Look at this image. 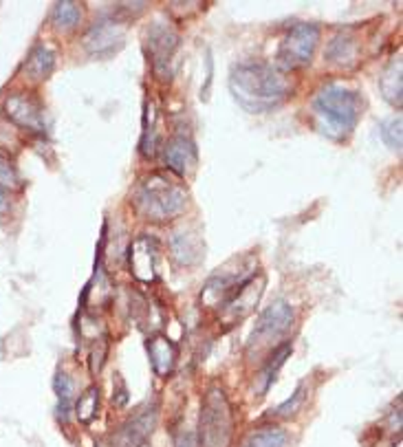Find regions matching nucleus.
<instances>
[{
	"mask_svg": "<svg viewBox=\"0 0 403 447\" xmlns=\"http://www.w3.org/2000/svg\"><path fill=\"white\" fill-rule=\"evenodd\" d=\"M229 91L245 110L267 113L291 95V80L271 64L245 62L234 66L229 75Z\"/></svg>",
	"mask_w": 403,
	"mask_h": 447,
	"instance_id": "nucleus-1",
	"label": "nucleus"
},
{
	"mask_svg": "<svg viewBox=\"0 0 403 447\" xmlns=\"http://www.w3.org/2000/svg\"><path fill=\"white\" fill-rule=\"evenodd\" d=\"M364 113L362 95L344 84H327L313 97V119L324 137L344 141Z\"/></svg>",
	"mask_w": 403,
	"mask_h": 447,
	"instance_id": "nucleus-2",
	"label": "nucleus"
},
{
	"mask_svg": "<svg viewBox=\"0 0 403 447\" xmlns=\"http://www.w3.org/2000/svg\"><path fill=\"white\" fill-rule=\"evenodd\" d=\"M134 205L137 211L148 220L165 222L178 216L187 205V187L181 176L154 172L148 174L137 185L134 192Z\"/></svg>",
	"mask_w": 403,
	"mask_h": 447,
	"instance_id": "nucleus-3",
	"label": "nucleus"
},
{
	"mask_svg": "<svg viewBox=\"0 0 403 447\" xmlns=\"http://www.w3.org/2000/svg\"><path fill=\"white\" fill-rule=\"evenodd\" d=\"M234 432L231 406L220 388H209L198 417V445L200 447H229Z\"/></svg>",
	"mask_w": 403,
	"mask_h": 447,
	"instance_id": "nucleus-4",
	"label": "nucleus"
},
{
	"mask_svg": "<svg viewBox=\"0 0 403 447\" xmlns=\"http://www.w3.org/2000/svg\"><path fill=\"white\" fill-rule=\"evenodd\" d=\"M320 42V29L311 22H298L289 29L282 44H280V60L289 69H298L313 60V53Z\"/></svg>",
	"mask_w": 403,
	"mask_h": 447,
	"instance_id": "nucleus-5",
	"label": "nucleus"
},
{
	"mask_svg": "<svg viewBox=\"0 0 403 447\" xmlns=\"http://www.w3.org/2000/svg\"><path fill=\"white\" fill-rule=\"evenodd\" d=\"M296 320V311L291 309L287 302H273L271 306H267L265 313L256 322V326L251 331V337L247 342L249 351H258L262 346H271V342H276L280 335H285L291 326H293Z\"/></svg>",
	"mask_w": 403,
	"mask_h": 447,
	"instance_id": "nucleus-6",
	"label": "nucleus"
},
{
	"mask_svg": "<svg viewBox=\"0 0 403 447\" xmlns=\"http://www.w3.org/2000/svg\"><path fill=\"white\" fill-rule=\"evenodd\" d=\"M159 242L150 236H139L130 245L128 264L132 276L139 282H154L156 271H159Z\"/></svg>",
	"mask_w": 403,
	"mask_h": 447,
	"instance_id": "nucleus-7",
	"label": "nucleus"
},
{
	"mask_svg": "<svg viewBox=\"0 0 403 447\" xmlns=\"http://www.w3.org/2000/svg\"><path fill=\"white\" fill-rule=\"evenodd\" d=\"M5 113L7 117L14 121L16 126L25 128L29 132H44V115H42V106L36 102L33 97L25 93H14L5 99Z\"/></svg>",
	"mask_w": 403,
	"mask_h": 447,
	"instance_id": "nucleus-8",
	"label": "nucleus"
},
{
	"mask_svg": "<svg viewBox=\"0 0 403 447\" xmlns=\"http://www.w3.org/2000/svg\"><path fill=\"white\" fill-rule=\"evenodd\" d=\"M163 159L172 174L176 176L189 174L198 163V152H196L194 139L185 135V132H176V135L165 143Z\"/></svg>",
	"mask_w": 403,
	"mask_h": 447,
	"instance_id": "nucleus-9",
	"label": "nucleus"
},
{
	"mask_svg": "<svg viewBox=\"0 0 403 447\" xmlns=\"http://www.w3.org/2000/svg\"><path fill=\"white\" fill-rule=\"evenodd\" d=\"M124 33H126L124 25H119L115 18L113 20H102L86 33L84 47H86L88 53H93V55L113 53V51H117L121 47V44H124Z\"/></svg>",
	"mask_w": 403,
	"mask_h": 447,
	"instance_id": "nucleus-10",
	"label": "nucleus"
},
{
	"mask_svg": "<svg viewBox=\"0 0 403 447\" xmlns=\"http://www.w3.org/2000/svg\"><path fill=\"white\" fill-rule=\"evenodd\" d=\"M156 419H159V406H156V401H152V404L143 406L137 415H134L124 426V430H121V434H119L121 445L124 447H141L152 437Z\"/></svg>",
	"mask_w": 403,
	"mask_h": 447,
	"instance_id": "nucleus-11",
	"label": "nucleus"
},
{
	"mask_svg": "<svg viewBox=\"0 0 403 447\" xmlns=\"http://www.w3.org/2000/svg\"><path fill=\"white\" fill-rule=\"evenodd\" d=\"M148 40H150V53H152V62H154V71L161 73L167 71V62H170L172 53L178 44L176 31L165 25V22H154L148 31Z\"/></svg>",
	"mask_w": 403,
	"mask_h": 447,
	"instance_id": "nucleus-12",
	"label": "nucleus"
},
{
	"mask_svg": "<svg viewBox=\"0 0 403 447\" xmlns=\"http://www.w3.org/2000/svg\"><path fill=\"white\" fill-rule=\"evenodd\" d=\"M262 282H265L262 278H260L258 282H256L254 276L247 278V280L240 284V289H238L236 293H234V298H231L223 309H225L227 313H231L234 320L247 315V313H251L254 306L258 304V300H260V295H262V289H265Z\"/></svg>",
	"mask_w": 403,
	"mask_h": 447,
	"instance_id": "nucleus-13",
	"label": "nucleus"
},
{
	"mask_svg": "<svg viewBox=\"0 0 403 447\" xmlns=\"http://www.w3.org/2000/svg\"><path fill=\"white\" fill-rule=\"evenodd\" d=\"M145 346H148L152 371L161 377L170 375L176 364V346L167 337H163V335H152Z\"/></svg>",
	"mask_w": 403,
	"mask_h": 447,
	"instance_id": "nucleus-14",
	"label": "nucleus"
},
{
	"mask_svg": "<svg viewBox=\"0 0 403 447\" xmlns=\"http://www.w3.org/2000/svg\"><path fill=\"white\" fill-rule=\"evenodd\" d=\"M170 249H172L174 260L181 267H192L200 260V256H203V245H200L198 236L185 229L174 233L170 240Z\"/></svg>",
	"mask_w": 403,
	"mask_h": 447,
	"instance_id": "nucleus-15",
	"label": "nucleus"
},
{
	"mask_svg": "<svg viewBox=\"0 0 403 447\" xmlns=\"http://www.w3.org/2000/svg\"><path fill=\"white\" fill-rule=\"evenodd\" d=\"M379 86H382V95L390 104L401 108L403 102V75H401V58H395L390 62L382 77H379Z\"/></svg>",
	"mask_w": 403,
	"mask_h": 447,
	"instance_id": "nucleus-16",
	"label": "nucleus"
},
{
	"mask_svg": "<svg viewBox=\"0 0 403 447\" xmlns=\"http://www.w3.org/2000/svg\"><path fill=\"white\" fill-rule=\"evenodd\" d=\"M27 69H29V73L33 77H36V80H47V77L55 69V53H53V49L44 47V44H38V47L33 49L31 55H29Z\"/></svg>",
	"mask_w": 403,
	"mask_h": 447,
	"instance_id": "nucleus-17",
	"label": "nucleus"
},
{
	"mask_svg": "<svg viewBox=\"0 0 403 447\" xmlns=\"http://www.w3.org/2000/svg\"><path fill=\"white\" fill-rule=\"evenodd\" d=\"M80 20H82V7L77 3H71V0L55 3V7L51 9V22L60 31H71L73 27H77Z\"/></svg>",
	"mask_w": 403,
	"mask_h": 447,
	"instance_id": "nucleus-18",
	"label": "nucleus"
},
{
	"mask_svg": "<svg viewBox=\"0 0 403 447\" xmlns=\"http://www.w3.org/2000/svg\"><path fill=\"white\" fill-rule=\"evenodd\" d=\"M291 355V344L285 342L282 346H278V349L271 353V357L267 360V366L262 368V390L260 393H267L269 388H271V384L276 382V377H278V371H280V366H282L287 362V357Z\"/></svg>",
	"mask_w": 403,
	"mask_h": 447,
	"instance_id": "nucleus-19",
	"label": "nucleus"
},
{
	"mask_svg": "<svg viewBox=\"0 0 403 447\" xmlns=\"http://www.w3.org/2000/svg\"><path fill=\"white\" fill-rule=\"evenodd\" d=\"M289 437L285 430L280 428H262L249 434V439L245 441V447H287Z\"/></svg>",
	"mask_w": 403,
	"mask_h": 447,
	"instance_id": "nucleus-20",
	"label": "nucleus"
},
{
	"mask_svg": "<svg viewBox=\"0 0 403 447\" xmlns=\"http://www.w3.org/2000/svg\"><path fill=\"white\" fill-rule=\"evenodd\" d=\"M357 44L351 36H335L327 51V58L335 64H349L355 60Z\"/></svg>",
	"mask_w": 403,
	"mask_h": 447,
	"instance_id": "nucleus-21",
	"label": "nucleus"
},
{
	"mask_svg": "<svg viewBox=\"0 0 403 447\" xmlns=\"http://www.w3.org/2000/svg\"><path fill=\"white\" fill-rule=\"evenodd\" d=\"M55 395H58V408H60V417L66 421L71 410V397H73V382L66 373H58L55 375Z\"/></svg>",
	"mask_w": 403,
	"mask_h": 447,
	"instance_id": "nucleus-22",
	"label": "nucleus"
},
{
	"mask_svg": "<svg viewBox=\"0 0 403 447\" xmlns=\"http://www.w3.org/2000/svg\"><path fill=\"white\" fill-rule=\"evenodd\" d=\"M97 406H99V393H97V388L91 386V388H86V393L80 395V399H77V404H75V412H77V419L88 423L95 415H97Z\"/></svg>",
	"mask_w": 403,
	"mask_h": 447,
	"instance_id": "nucleus-23",
	"label": "nucleus"
},
{
	"mask_svg": "<svg viewBox=\"0 0 403 447\" xmlns=\"http://www.w3.org/2000/svg\"><path fill=\"white\" fill-rule=\"evenodd\" d=\"M382 137H384V143H386L388 148H393V150L401 152V141H403L401 115L390 117L388 121H384V126H382Z\"/></svg>",
	"mask_w": 403,
	"mask_h": 447,
	"instance_id": "nucleus-24",
	"label": "nucleus"
},
{
	"mask_svg": "<svg viewBox=\"0 0 403 447\" xmlns=\"http://www.w3.org/2000/svg\"><path fill=\"white\" fill-rule=\"evenodd\" d=\"M20 185V178L16 167L9 163V159L5 154H0V187L3 189H14Z\"/></svg>",
	"mask_w": 403,
	"mask_h": 447,
	"instance_id": "nucleus-25",
	"label": "nucleus"
},
{
	"mask_svg": "<svg viewBox=\"0 0 403 447\" xmlns=\"http://www.w3.org/2000/svg\"><path fill=\"white\" fill-rule=\"evenodd\" d=\"M302 401H304V388H298L296 390V395H293V399H289L287 404H282L278 410H276V415L278 417H289V415H293V412L302 406Z\"/></svg>",
	"mask_w": 403,
	"mask_h": 447,
	"instance_id": "nucleus-26",
	"label": "nucleus"
},
{
	"mask_svg": "<svg viewBox=\"0 0 403 447\" xmlns=\"http://www.w3.org/2000/svg\"><path fill=\"white\" fill-rule=\"evenodd\" d=\"M9 211V196H7V189L0 187V216H5Z\"/></svg>",
	"mask_w": 403,
	"mask_h": 447,
	"instance_id": "nucleus-27",
	"label": "nucleus"
},
{
	"mask_svg": "<svg viewBox=\"0 0 403 447\" xmlns=\"http://www.w3.org/2000/svg\"><path fill=\"white\" fill-rule=\"evenodd\" d=\"M176 447H196L194 437H192V434H181V437L176 439Z\"/></svg>",
	"mask_w": 403,
	"mask_h": 447,
	"instance_id": "nucleus-28",
	"label": "nucleus"
}]
</instances>
